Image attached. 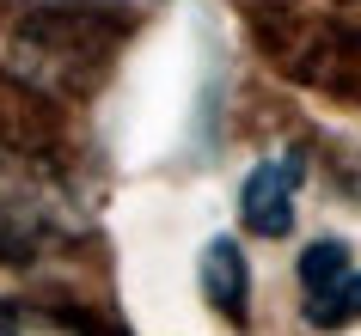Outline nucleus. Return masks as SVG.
<instances>
[{
  "label": "nucleus",
  "mask_w": 361,
  "mask_h": 336,
  "mask_svg": "<svg viewBox=\"0 0 361 336\" xmlns=\"http://www.w3.org/2000/svg\"><path fill=\"white\" fill-rule=\"evenodd\" d=\"M300 294H306V324L343 330L361 318V263L349 257L343 239H319L300 251Z\"/></svg>",
  "instance_id": "1"
},
{
  "label": "nucleus",
  "mask_w": 361,
  "mask_h": 336,
  "mask_svg": "<svg viewBox=\"0 0 361 336\" xmlns=\"http://www.w3.org/2000/svg\"><path fill=\"white\" fill-rule=\"evenodd\" d=\"M306 184V159L300 153H276V159H257L239 189V214L257 239H282L294 226V196Z\"/></svg>",
  "instance_id": "2"
},
{
  "label": "nucleus",
  "mask_w": 361,
  "mask_h": 336,
  "mask_svg": "<svg viewBox=\"0 0 361 336\" xmlns=\"http://www.w3.org/2000/svg\"><path fill=\"white\" fill-rule=\"evenodd\" d=\"M245 287H251V275H245V257H239V244L233 239H214L209 251H202V299H209L214 312H245Z\"/></svg>",
  "instance_id": "3"
},
{
  "label": "nucleus",
  "mask_w": 361,
  "mask_h": 336,
  "mask_svg": "<svg viewBox=\"0 0 361 336\" xmlns=\"http://www.w3.org/2000/svg\"><path fill=\"white\" fill-rule=\"evenodd\" d=\"M0 336H80V330L43 312H0Z\"/></svg>",
  "instance_id": "4"
}]
</instances>
